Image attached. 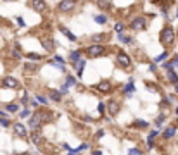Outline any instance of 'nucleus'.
I'll return each mask as SVG.
<instances>
[{
    "mask_svg": "<svg viewBox=\"0 0 178 155\" xmlns=\"http://www.w3.org/2000/svg\"><path fill=\"white\" fill-rule=\"evenodd\" d=\"M106 52H107V48H106L104 43H92V45H88V47L85 48V54L90 57V59H97V57L106 55Z\"/></svg>",
    "mask_w": 178,
    "mask_h": 155,
    "instance_id": "f257e3e1",
    "label": "nucleus"
},
{
    "mask_svg": "<svg viewBox=\"0 0 178 155\" xmlns=\"http://www.w3.org/2000/svg\"><path fill=\"white\" fill-rule=\"evenodd\" d=\"M175 38H176V35H175V30L171 28V26H166V28L161 30L159 41L164 45V47H171V45L175 43Z\"/></svg>",
    "mask_w": 178,
    "mask_h": 155,
    "instance_id": "f03ea898",
    "label": "nucleus"
},
{
    "mask_svg": "<svg viewBox=\"0 0 178 155\" xmlns=\"http://www.w3.org/2000/svg\"><path fill=\"white\" fill-rule=\"evenodd\" d=\"M147 28V17L145 16H137L130 21V30L131 31H144Z\"/></svg>",
    "mask_w": 178,
    "mask_h": 155,
    "instance_id": "7ed1b4c3",
    "label": "nucleus"
},
{
    "mask_svg": "<svg viewBox=\"0 0 178 155\" xmlns=\"http://www.w3.org/2000/svg\"><path fill=\"white\" fill-rule=\"evenodd\" d=\"M74 9H76V2L74 0H61L57 4V11L62 12V14H71Z\"/></svg>",
    "mask_w": 178,
    "mask_h": 155,
    "instance_id": "20e7f679",
    "label": "nucleus"
},
{
    "mask_svg": "<svg viewBox=\"0 0 178 155\" xmlns=\"http://www.w3.org/2000/svg\"><path fill=\"white\" fill-rule=\"evenodd\" d=\"M116 64L123 69H128L131 66V57L126 54V52H118L116 54Z\"/></svg>",
    "mask_w": 178,
    "mask_h": 155,
    "instance_id": "39448f33",
    "label": "nucleus"
},
{
    "mask_svg": "<svg viewBox=\"0 0 178 155\" xmlns=\"http://www.w3.org/2000/svg\"><path fill=\"white\" fill-rule=\"evenodd\" d=\"M42 124H43V122H42V117H40L38 112H35V114H31V117H28V126H30L31 131H38V128H40Z\"/></svg>",
    "mask_w": 178,
    "mask_h": 155,
    "instance_id": "423d86ee",
    "label": "nucleus"
},
{
    "mask_svg": "<svg viewBox=\"0 0 178 155\" xmlns=\"http://www.w3.org/2000/svg\"><path fill=\"white\" fill-rule=\"evenodd\" d=\"M12 131L17 138H26L28 136V129L22 122H12Z\"/></svg>",
    "mask_w": 178,
    "mask_h": 155,
    "instance_id": "0eeeda50",
    "label": "nucleus"
},
{
    "mask_svg": "<svg viewBox=\"0 0 178 155\" xmlns=\"http://www.w3.org/2000/svg\"><path fill=\"white\" fill-rule=\"evenodd\" d=\"M2 85H4L5 88H9V90H17L19 88V81L16 79V78H12V76L4 78V79H2Z\"/></svg>",
    "mask_w": 178,
    "mask_h": 155,
    "instance_id": "6e6552de",
    "label": "nucleus"
},
{
    "mask_svg": "<svg viewBox=\"0 0 178 155\" xmlns=\"http://www.w3.org/2000/svg\"><path fill=\"white\" fill-rule=\"evenodd\" d=\"M31 4V9H33L35 12H45L47 11V2L45 0H30Z\"/></svg>",
    "mask_w": 178,
    "mask_h": 155,
    "instance_id": "1a4fd4ad",
    "label": "nucleus"
},
{
    "mask_svg": "<svg viewBox=\"0 0 178 155\" xmlns=\"http://www.w3.org/2000/svg\"><path fill=\"white\" fill-rule=\"evenodd\" d=\"M59 31H61V33H62L64 36H66L67 40H69V41H73V43H78V36H76V35H74L71 30H67L66 26H62V24H61V26H59Z\"/></svg>",
    "mask_w": 178,
    "mask_h": 155,
    "instance_id": "9d476101",
    "label": "nucleus"
},
{
    "mask_svg": "<svg viewBox=\"0 0 178 155\" xmlns=\"http://www.w3.org/2000/svg\"><path fill=\"white\" fill-rule=\"evenodd\" d=\"M40 43H42V47H43V50H45V52H54V48H56V41H54L50 36L42 38Z\"/></svg>",
    "mask_w": 178,
    "mask_h": 155,
    "instance_id": "9b49d317",
    "label": "nucleus"
},
{
    "mask_svg": "<svg viewBox=\"0 0 178 155\" xmlns=\"http://www.w3.org/2000/svg\"><path fill=\"white\" fill-rule=\"evenodd\" d=\"M11 57L16 60H21L22 57H24V54L21 52V45H19L17 41H14V45H12V48H11Z\"/></svg>",
    "mask_w": 178,
    "mask_h": 155,
    "instance_id": "f8f14e48",
    "label": "nucleus"
},
{
    "mask_svg": "<svg viewBox=\"0 0 178 155\" xmlns=\"http://www.w3.org/2000/svg\"><path fill=\"white\" fill-rule=\"evenodd\" d=\"M82 54H83V50H71V54L67 55V62L71 64V66H74V64L78 62L80 59H82Z\"/></svg>",
    "mask_w": 178,
    "mask_h": 155,
    "instance_id": "ddd939ff",
    "label": "nucleus"
},
{
    "mask_svg": "<svg viewBox=\"0 0 178 155\" xmlns=\"http://www.w3.org/2000/svg\"><path fill=\"white\" fill-rule=\"evenodd\" d=\"M93 90H97V92H100V93H109V92L112 90V83H109V81H100L99 85L93 86Z\"/></svg>",
    "mask_w": 178,
    "mask_h": 155,
    "instance_id": "4468645a",
    "label": "nucleus"
},
{
    "mask_svg": "<svg viewBox=\"0 0 178 155\" xmlns=\"http://www.w3.org/2000/svg\"><path fill=\"white\" fill-rule=\"evenodd\" d=\"M73 67H74V71H76V76H78V78H82V76H83V71H85V67H87V60L82 57V59H80L78 62L74 64Z\"/></svg>",
    "mask_w": 178,
    "mask_h": 155,
    "instance_id": "2eb2a0df",
    "label": "nucleus"
},
{
    "mask_svg": "<svg viewBox=\"0 0 178 155\" xmlns=\"http://www.w3.org/2000/svg\"><path fill=\"white\" fill-rule=\"evenodd\" d=\"M106 109H107V112L111 115H116L119 112V102H116V100H111V102L106 105Z\"/></svg>",
    "mask_w": 178,
    "mask_h": 155,
    "instance_id": "dca6fc26",
    "label": "nucleus"
},
{
    "mask_svg": "<svg viewBox=\"0 0 178 155\" xmlns=\"http://www.w3.org/2000/svg\"><path fill=\"white\" fill-rule=\"evenodd\" d=\"M37 112L40 114L42 122H50V121L54 119V114H52L50 110H47V109H45V110H43V109H40V110H37Z\"/></svg>",
    "mask_w": 178,
    "mask_h": 155,
    "instance_id": "f3484780",
    "label": "nucleus"
},
{
    "mask_svg": "<svg viewBox=\"0 0 178 155\" xmlns=\"http://www.w3.org/2000/svg\"><path fill=\"white\" fill-rule=\"evenodd\" d=\"M97 7L100 9V11H111L112 9V2L111 0H95Z\"/></svg>",
    "mask_w": 178,
    "mask_h": 155,
    "instance_id": "a211bd4d",
    "label": "nucleus"
},
{
    "mask_svg": "<svg viewBox=\"0 0 178 155\" xmlns=\"http://www.w3.org/2000/svg\"><path fill=\"white\" fill-rule=\"evenodd\" d=\"M90 41L92 43H104V41H107V35L106 33H95L90 36Z\"/></svg>",
    "mask_w": 178,
    "mask_h": 155,
    "instance_id": "6ab92c4d",
    "label": "nucleus"
},
{
    "mask_svg": "<svg viewBox=\"0 0 178 155\" xmlns=\"http://www.w3.org/2000/svg\"><path fill=\"white\" fill-rule=\"evenodd\" d=\"M4 110L7 112V114H16V112H19L21 109H19V103L11 102V103H5L4 105Z\"/></svg>",
    "mask_w": 178,
    "mask_h": 155,
    "instance_id": "aec40b11",
    "label": "nucleus"
},
{
    "mask_svg": "<svg viewBox=\"0 0 178 155\" xmlns=\"http://www.w3.org/2000/svg\"><path fill=\"white\" fill-rule=\"evenodd\" d=\"M26 55L28 60H31V62H40V60L45 59V55H40V54H37V52H28V54H24Z\"/></svg>",
    "mask_w": 178,
    "mask_h": 155,
    "instance_id": "412c9836",
    "label": "nucleus"
},
{
    "mask_svg": "<svg viewBox=\"0 0 178 155\" xmlns=\"http://www.w3.org/2000/svg\"><path fill=\"white\" fill-rule=\"evenodd\" d=\"M118 40H119V43H123V45H131L133 43V36H130V35H126V33H119Z\"/></svg>",
    "mask_w": 178,
    "mask_h": 155,
    "instance_id": "4be33fe9",
    "label": "nucleus"
},
{
    "mask_svg": "<svg viewBox=\"0 0 178 155\" xmlns=\"http://www.w3.org/2000/svg\"><path fill=\"white\" fill-rule=\"evenodd\" d=\"M123 93H125V95H133L135 93V85H133V79H130V81L126 83L125 86H123Z\"/></svg>",
    "mask_w": 178,
    "mask_h": 155,
    "instance_id": "5701e85b",
    "label": "nucleus"
},
{
    "mask_svg": "<svg viewBox=\"0 0 178 155\" xmlns=\"http://www.w3.org/2000/svg\"><path fill=\"white\" fill-rule=\"evenodd\" d=\"M93 21L97 22V24H107L109 22V17H107V14H93Z\"/></svg>",
    "mask_w": 178,
    "mask_h": 155,
    "instance_id": "b1692460",
    "label": "nucleus"
},
{
    "mask_svg": "<svg viewBox=\"0 0 178 155\" xmlns=\"http://www.w3.org/2000/svg\"><path fill=\"white\" fill-rule=\"evenodd\" d=\"M31 141H33L37 147H42V145H43V136H42L38 131H33V133H31Z\"/></svg>",
    "mask_w": 178,
    "mask_h": 155,
    "instance_id": "393cba45",
    "label": "nucleus"
},
{
    "mask_svg": "<svg viewBox=\"0 0 178 155\" xmlns=\"http://www.w3.org/2000/svg\"><path fill=\"white\" fill-rule=\"evenodd\" d=\"M24 71H26V73H37L38 71V64L37 62H31V60H28L26 64H24Z\"/></svg>",
    "mask_w": 178,
    "mask_h": 155,
    "instance_id": "a878e982",
    "label": "nucleus"
},
{
    "mask_svg": "<svg viewBox=\"0 0 178 155\" xmlns=\"http://www.w3.org/2000/svg\"><path fill=\"white\" fill-rule=\"evenodd\" d=\"M48 96H50L52 102H61V100H62V93L57 92V90H52V92L48 93Z\"/></svg>",
    "mask_w": 178,
    "mask_h": 155,
    "instance_id": "bb28decb",
    "label": "nucleus"
},
{
    "mask_svg": "<svg viewBox=\"0 0 178 155\" xmlns=\"http://www.w3.org/2000/svg\"><path fill=\"white\" fill-rule=\"evenodd\" d=\"M175 133H176V129H175V126H170V128H166V129H164L163 136L170 140V138H173V136H175Z\"/></svg>",
    "mask_w": 178,
    "mask_h": 155,
    "instance_id": "cd10ccee",
    "label": "nucleus"
},
{
    "mask_svg": "<svg viewBox=\"0 0 178 155\" xmlns=\"http://www.w3.org/2000/svg\"><path fill=\"white\" fill-rule=\"evenodd\" d=\"M133 126H135V128H140V129H145V128L149 126V122L144 121V119H135V121H133Z\"/></svg>",
    "mask_w": 178,
    "mask_h": 155,
    "instance_id": "c85d7f7f",
    "label": "nucleus"
},
{
    "mask_svg": "<svg viewBox=\"0 0 178 155\" xmlns=\"http://www.w3.org/2000/svg\"><path fill=\"white\" fill-rule=\"evenodd\" d=\"M125 30H126V26H125V22H121V21H118V22H114V31L116 33H125Z\"/></svg>",
    "mask_w": 178,
    "mask_h": 155,
    "instance_id": "c756f323",
    "label": "nucleus"
},
{
    "mask_svg": "<svg viewBox=\"0 0 178 155\" xmlns=\"http://www.w3.org/2000/svg\"><path fill=\"white\" fill-rule=\"evenodd\" d=\"M64 85H66L67 88H69V86H74V85H76V78L71 76V74H67V76H66V83H64Z\"/></svg>",
    "mask_w": 178,
    "mask_h": 155,
    "instance_id": "7c9ffc66",
    "label": "nucleus"
},
{
    "mask_svg": "<svg viewBox=\"0 0 178 155\" xmlns=\"http://www.w3.org/2000/svg\"><path fill=\"white\" fill-rule=\"evenodd\" d=\"M19 117H21V119H28V117H31V110H30V109H22V110L21 112H19Z\"/></svg>",
    "mask_w": 178,
    "mask_h": 155,
    "instance_id": "2f4dec72",
    "label": "nucleus"
},
{
    "mask_svg": "<svg viewBox=\"0 0 178 155\" xmlns=\"http://www.w3.org/2000/svg\"><path fill=\"white\" fill-rule=\"evenodd\" d=\"M12 122H11V119H9V115L7 117H0V126H2V128H9Z\"/></svg>",
    "mask_w": 178,
    "mask_h": 155,
    "instance_id": "473e14b6",
    "label": "nucleus"
},
{
    "mask_svg": "<svg viewBox=\"0 0 178 155\" xmlns=\"http://www.w3.org/2000/svg\"><path fill=\"white\" fill-rule=\"evenodd\" d=\"M168 57H170V54H168V52H166V50H164V52H163V54H159V55H157V57H156V62H164V60H166V59H168Z\"/></svg>",
    "mask_w": 178,
    "mask_h": 155,
    "instance_id": "72a5a7b5",
    "label": "nucleus"
},
{
    "mask_svg": "<svg viewBox=\"0 0 178 155\" xmlns=\"http://www.w3.org/2000/svg\"><path fill=\"white\" fill-rule=\"evenodd\" d=\"M88 148H90V145H88V143H82L78 148H73V152H74V153H80V152H83V150H88Z\"/></svg>",
    "mask_w": 178,
    "mask_h": 155,
    "instance_id": "f704fd0d",
    "label": "nucleus"
},
{
    "mask_svg": "<svg viewBox=\"0 0 178 155\" xmlns=\"http://www.w3.org/2000/svg\"><path fill=\"white\" fill-rule=\"evenodd\" d=\"M50 60H52V62H56V64H61V66H66V60H64L61 55H54Z\"/></svg>",
    "mask_w": 178,
    "mask_h": 155,
    "instance_id": "c9c22d12",
    "label": "nucleus"
},
{
    "mask_svg": "<svg viewBox=\"0 0 178 155\" xmlns=\"http://www.w3.org/2000/svg\"><path fill=\"white\" fill-rule=\"evenodd\" d=\"M37 102L42 103V105H48V98L45 95H37Z\"/></svg>",
    "mask_w": 178,
    "mask_h": 155,
    "instance_id": "e433bc0d",
    "label": "nucleus"
},
{
    "mask_svg": "<svg viewBox=\"0 0 178 155\" xmlns=\"http://www.w3.org/2000/svg\"><path fill=\"white\" fill-rule=\"evenodd\" d=\"M97 112H99V115H104V112H106V103L104 102H100L99 105H97Z\"/></svg>",
    "mask_w": 178,
    "mask_h": 155,
    "instance_id": "4c0bfd02",
    "label": "nucleus"
},
{
    "mask_svg": "<svg viewBox=\"0 0 178 155\" xmlns=\"http://www.w3.org/2000/svg\"><path fill=\"white\" fill-rule=\"evenodd\" d=\"M16 22H17L19 28H26V22H24V19H22L21 16H17V17H16Z\"/></svg>",
    "mask_w": 178,
    "mask_h": 155,
    "instance_id": "58836bf2",
    "label": "nucleus"
},
{
    "mask_svg": "<svg viewBox=\"0 0 178 155\" xmlns=\"http://www.w3.org/2000/svg\"><path fill=\"white\" fill-rule=\"evenodd\" d=\"M164 119H166V114H161L159 117L156 119V126H161V124L164 122Z\"/></svg>",
    "mask_w": 178,
    "mask_h": 155,
    "instance_id": "ea45409f",
    "label": "nucleus"
},
{
    "mask_svg": "<svg viewBox=\"0 0 178 155\" xmlns=\"http://www.w3.org/2000/svg\"><path fill=\"white\" fill-rule=\"evenodd\" d=\"M128 155H142V152L138 148H131V150H128Z\"/></svg>",
    "mask_w": 178,
    "mask_h": 155,
    "instance_id": "a19ab883",
    "label": "nucleus"
},
{
    "mask_svg": "<svg viewBox=\"0 0 178 155\" xmlns=\"http://www.w3.org/2000/svg\"><path fill=\"white\" fill-rule=\"evenodd\" d=\"M21 103H22V105H30V98H28V95H22Z\"/></svg>",
    "mask_w": 178,
    "mask_h": 155,
    "instance_id": "79ce46f5",
    "label": "nucleus"
},
{
    "mask_svg": "<svg viewBox=\"0 0 178 155\" xmlns=\"http://www.w3.org/2000/svg\"><path fill=\"white\" fill-rule=\"evenodd\" d=\"M61 93H62V95H67V86L66 85L61 86Z\"/></svg>",
    "mask_w": 178,
    "mask_h": 155,
    "instance_id": "37998d69",
    "label": "nucleus"
},
{
    "mask_svg": "<svg viewBox=\"0 0 178 155\" xmlns=\"http://www.w3.org/2000/svg\"><path fill=\"white\" fill-rule=\"evenodd\" d=\"M104 134H106V131H104V129H99L95 136H97V138H100V136H104Z\"/></svg>",
    "mask_w": 178,
    "mask_h": 155,
    "instance_id": "c03bdc74",
    "label": "nucleus"
},
{
    "mask_svg": "<svg viewBox=\"0 0 178 155\" xmlns=\"http://www.w3.org/2000/svg\"><path fill=\"white\" fill-rule=\"evenodd\" d=\"M171 64H173V67H176V66H178V55H176V57H175V59H173V60H171Z\"/></svg>",
    "mask_w": 178,
    "mask_h": 155,
    "instance_id": "a18cd8bd",
    "label": "nucleus"
},
{
    "mask_svg": "<svg viewBox=\"0 0 178 155\" xmlns=\"http://www.w3.org/2000/svg\"><path fill=\"white\" fill-rule=\"evenodd\" d=\"M149 69H151L152 73H156V69H157V67H156V64H151V66H149Z\"/></svg>",
    "mask_w": 178,
    "mask_h": 155,
    "instance_id": "49530a36",
    "label": "nucleus"
},
{
    "mask_svg": "<svg viewBox=\"0 0 178 155\" xmlns=\"http://www.w3.org/2000/svg\"><path fill=\"white\" fill-rule=\"evenodd\" d=\"M92 155H102V150H92Z\"/></svg>",
    "mask_w": 178,
    "mask_h": 155,
    "instance_id": "de8ad7c7",
    "label": "nucleus"
},
{
    "mask_svg": "<svg viewBox=\"0 0 178 155\" xmlns=\"http://www.w3.org/2000/svg\"><path fill=\"white\" fill-rule=\"evenodd\" d=\"M67 155H78V153H74V152L71 150V152H69V153H67Z\"/></svg>",
    "mask_w": 178,
    "mask_h": 155,
    "instance_id": "09e8293b",
    "label": "nucleus"
},
{
    "mask_svg": "<svg viewBox=\"0 0 178 155\" xmlns=\"http://www.w3.org/2000/svg\"><path fill=\"white\" fill-rule=\"evenodd\" d=\"M175 92H176V93H178V85H175Z\"/></svg>",
    "mask_w": 178,
    "mask_h": 155,
    "instance_id": "8fccbe9b",
    "label": "nucleus"
},
{
    "mask_svg": "<svg viewBox=\"0 0 178 155\" xmlns=\"http://www.w3.org/2000/svg\"><path fill=\"white\" fill-rule=\"evenodd\" d=\"M2 2H16V0H2Z\"/></svg>",
    "mask_w": 178,
    "mask_h": 155,
    "instance_id": "3c124183",
    "label": "nucleus"
},
{
    "mask_svg": "<svg viewBox=\"0 0 178 155\" xmlns=\"http://www.w3.org/2000/svg\"><path fill=\"white\" fill-rule=\"evenodd\" d=\"M176 114H178V107H176Z\"/></svg>",
    "mask_w": 178,
    "mask_h": 155,
    "instance_id": "603ef678",
    "label": "nucleus"
},
{
    "mask_svg": "<svg viewBox=\"0 0 178 155\" xmlns=\"http://www.w3.org/2000/svg\"><path fill=\"white\" fill-rule=\"evenodd\" d=\"M176 17H178V12H176Z\"/></svg>",
    "mask_w": 178,
    "mask_h": 155,
    "instance_id": "864d4df0",
    "label": "nucleus"
},
{
    "mask_svg": "<svg viewBox=\"0 0 178 155\" xmlns=\"http://www.w3.org/2000/svg\"><path fill=\"white\" fill-rule=\"evenodd\" d=\"M24 155H30V153H24Z\"/></svg>",
    "mask_w": 178,
    "mask_h": 155,
    "instance_id": "5fc2aeb1",
    "label": "nucleus"
},
{
    "mask_svg": "<svg viewBox=\"0 0 178 155\" xmlns=\"http://www.w3.org/2000/svg\"><path fill=\"white\" fill-rule=\"evenodd\" d=\"M74 2H78V0H74Z\"/></svg>",
    "mask_w": 178,
    "mask_h": 155,
    "instance_id": "6e6d98bb",
    "label": "nucleus"
}]
</instances>
